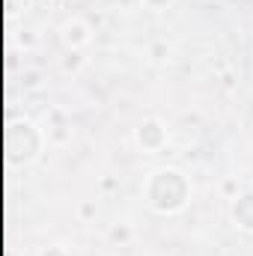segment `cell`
Segmentation results:
<instances>
[{"label": "cell", "instance_id": "obj_1", "mask_svg": "<svg viewBox=\"0 0 253 256\" xmlns=\"http://www.w3.org/2000/svg\"><path fill=\"white\" fill-rule=\"evenodd\" d=\"M137 143H140L146 152H158V149L167 143V131L161 128L158 120H149V122H143V126L137 128Z\"/></svg>", "mask_w": 253, "mask_h": 256}, {"label": "cell", "instance_id": "obj_2", "mask_svg": "<svg viewBox=\"0 0 253 256\" xmlns=\"http://www.w3.org/2000/svg\"><path fill=\"white\" fill-rule=\"evenodd\" d=\"M63 39L66 45H72V48H80V45H90V27L80 21V18H72V21H66L63 27Z\"/></svg>", "mask_w": 253, "mask_h": 256}]
</instances>
